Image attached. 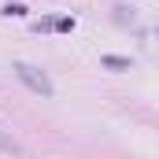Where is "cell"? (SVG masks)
<instances>
[{"mask_svg":"<svg viewBox=\"0 0 159 159\" xmlns=\"http://www.w3.org/2000/svg\"><path fill=\"white\" fill-rule=\"evenodd\" d=\"M15 74L22 78V85H26V89H34L37 96H44V100H52V96H56V85H52V78H48L41 67L22 63V59H19V63H15Z\"/></svg>","mask_w":159,"mask_h":159,"instance_id":"1","label":"cell"},{"mask_svg":"<svg viewBox=\"0 0 159 159\" xmlns=\"http://www.w3.org/2000/svg\"><path fill=\"white\" fill-rule=\"evenodd\" d=\"M100 63L111 67V70H129L133 67V59H126V56H100Z\"/></svg>","mask_w":159,"mask_h":159,"instance_id":"2","label":"cell"},{"mask_svg":"<svg viewBox=\"0 0 159 159\" xmlns=\"http://www.w3.org/2000/svg\"><path fill=\"white\" fill-rule=\"evenodd\" d=\"M4 15H15L19 19V15H26V7L22 4H4Z\"/></svg>","mask_w":159,"mask_h":159,"instance_id":"3","label":"cell"},{"mask_svg":"<svg viewBox=\"0 0 159 159\" xmlns=\"http://www.w3.org/2000/svg\"><path fill=\"white\" fill-rule=\"evenodd\" d=\"M0 148H7V152H19V144H15V141H7L4 133H0Z\"/></svg>","mask_w":159,"mask_h":159,"instance_id":"4","label":"cell"}]
</instances>
